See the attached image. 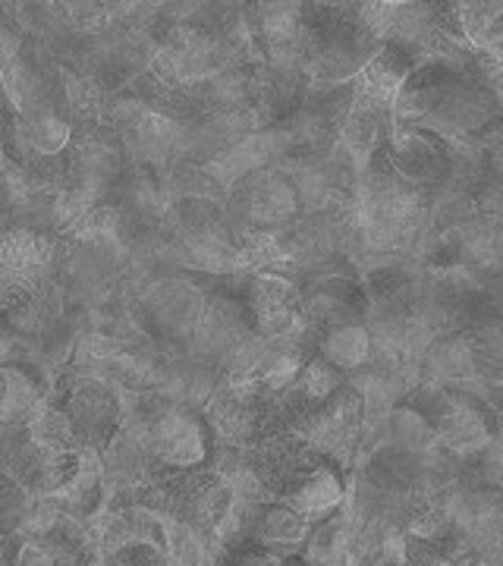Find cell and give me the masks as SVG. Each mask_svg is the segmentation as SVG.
I'll use <instances>...</instances> for the list:
<instances>
[{
	"mask_svg": "<svg viewBox=\"0 0 503 566\" xmlns=\"http://www.w3.org/2000/svg\"><path fill=\"white\" fill-rule=\"evenodd\" d=\"M101 497H104V469H101V457L98 453L82 450L76 475H73L70 485L63 488V491H57L51 501L61 506L66 516H73V520H88V516L98 513Z\"/></svg>",
	"mask_w": 503,
	"mask_h": 566,
	"instance_id": "30bf717a",
	"label": "cell"
},
{
	"mask_svg": "<svg viewBox=\"0 0 503 566\" xmlns=\"http://www.w3.org/2000/svg\"><path fill=\"white\" fill-rule=\"evenodd\" d=\"M363 566H406L400 551V535H390L387 542H381V545L365 557Z\"/></svg>",
	"mask_w": 503,
	"mask_h": 566,
	"instance_id": "d6986e66",
	"label": "cell"
},
{
	"mask_svg": "<svg viewBox=\"0 0 503 566\" xmlns=\"http://www.w3.org/2000/svg\"><path fill=\"white\" fill-rule=\"evenodd\" d=\"M151 463L164 469H199L208 460V424L186 409H161L145 424Z\"/></svg>",
	"mask_w": 503,
	"mask_h": 566,
	"instance_id": "7a4b0ae2",
	"label": "cell"
},
{
	"mask_svg": "<svg viewBox=\"0 0 503 566\" xmlns=\"http://www.w3.org/2000/svg\"><path fill=\"white\" fill-rule=\"evenodd\" d=\"M98 566H167L161 542H120L107 547Z\"/></svg>",
	"mask_w": 503,
	"mask_h": 566,
	"instance_id": "ac0fdd59",
	"label": "cell"
},
{
	"mask_svg": "<svg viewBox=\"0 0 503 566\" xmlns=\"http://www.w3.org/2000/svg\"><path fill=\"white\" fill-rule=\"evenodd\" d=\"M245 315L249 327L262 340H283L302 322L300 290L277 274H255L245 283Z\"/></svg>",
	"mask_w": 503,
	"mask_h": 566,
	"instance_id": "3957f363",
	"label": "cell"
},
{
	"mask_svg": "<svg viewBox=\"0 0 503 566\" xmlns=\"http://www.w3.org/2000/svg\"><path fill=\"white\" fill-rule=\"evenodd\" d=\"M343 494H346V488H343L337 465L331 460H322L300 485L283 494V504L293 506L305 523H322L340 510Z\"/></svg>",
	"mask_w": 503,
	"mask_h": 566,
	"instance_id": "52a82bcc",
	"label": "cell"
},
{
	"mask_svg": "<svg viewBox=\"0 0 503 566\" xmlns=\"http://www.w3.org/2000/svg\"><path fill=\"white\" fill-rule=\"evenodd\" d=\"M3 387H7V381H3V365H0V409H3Z\"/></svg>",
	"mask_w": 503,
	"mask_h": 566,
	"instance_id": "ffe728a7",
	"label": "cell"
},
{
	"mask_svg": "<svg viewBox=\"0 0 503 566\" xmlns=\"http://www.w3.org/2000/svg\"><path fill=\"white\" fill-rule=\"evenodd\" d=\"M242 205H245L249 221L259 227H274L296 214V192L277 174L255 170L249 177V189H242Z\"/></svg>",
	"mask_w": 503,
	"mask_h": 566,
	"instance_id": "9c48e42d",
	"label": "cell"
},
{
	"mask_svg": "<svg viewBox=\"0 0 503 566\" xmlns=\"http://www.w3.org/2000/svg\"><path fill=\"white\" fill-rule=\"evenodd\" d=\"M443 148L425 133H400L394 142V170L406 180H425L441 170Z\"/></svg>",
	"mask_w": 503,
	"mask_h": 566,
	"instance_id": "4fadbf2b",
	"label": "cell"
},
{
	"mask_svg": "<svg viewBox=\"0 0 503 566\" xmlns=\"http://www.w3.org/2000/svg\"><path fill=\"white\" fill-rule=\"evenodd\" d=\"M390 434H394V441H397V447L406 457L428 453L434 447V441H438L434 428H431V422L425 419L419 409H397L390 416Z\"/></svg>",
	"mask_w": 503,
	"mask_h": 566,
	"instance_id": "e0dca14e",
	"label": "cell"
},
{
	"mask_svg": "<svg viewBox=\"0 0 503 566\" xmlns=\"http://www.w3.org/2000/svg\"><path fill=\"white\" fill-rule=\"evenodd\" d=\"M63 416L73 424L80 450L101 453L123 428V397L101 378L82 375L63 394Z\"/></svg>",
	"mask_w": 503,
	"mask_h": 566,
	"instance_id": "6da1fadb",
	"label": "cell"
},
{
	"mask_svg": "<svg viewBox=\"0 0 503 566\" xmlns=\"http://www.w3.org/2000/svg\"><path fill=\"white\" fill-rule=\"evenodd\" d=\"M438 566H457V564H450V560H443V564H438Z\"/></svg>",
	"mask_w": 503,
	"mask_h": 566,
	"instance_id": "44dd1931",
	"label": "cell"
},
{
	"mask_svg": "<svg viewBox=\"0 0 503 566\" xmlns=\"http://www.w3.org/2000/svg\"><path fill=\"white\" fill-rule=\"evenodd\" d=\"M82 453V450H80ZM80 453H63V450H48V447L32 444L20 434L17 444L7 450V463H10V475L13 482L35 497H54L57 491L70 485V479L80 469Z\"/></svg>",
	"mask_w": 503,
	"mask_h": 566,
	"instance_id": "277c9868",
	"label": "cell"
},
{
	"mask_svg": "<svg viewBox=\"0 0 503 566\" xmlns=\"http://www.w3.org/2000/svg\"><path fill=\"white\" fill-rule=\"evenodd\" d=\"M25 438L32 444L48 447V450H63V453H80V441L73 434V424L63 416L61 406H51L41 400V406L25 419Z\"/></svg>",
	"mask_w": 503,
	"mask_h": 566,
	"instance_id": "5bb4252c",
	"label": "cell"
},
{
	"mask_svg": "<svg viewBox=\"0 0 503 566\" xmlns=\"http://www.w3.org/2000/svg\"><path fill=\"white\" fill-rule=\"evenodd\" d=\"M51 255H54V243L48 233L29 230V227L10 230L0 240V277L39 283L51 264Z\"/></svg>",
	"mask_w": 503,
	"mask_h": 566,
	"instance_id": "ba28073f",
	"label": "cell"
},
{
	"mask_svg": "<svg viewBox=\"0 0 503 566\" xmlns=\"http://www.w3.org/2000/svg\"><path fill=\"white\" fill-rule=\"evenodd\" d=\"M425 419L431 422L434 434L443 444L453 447L457 453H482L484 444L491 441V431H494V424L482 412V406L472 397H463V394L441 397L434 412Z\"/></svg>",
	"mask_w": 503,
	"mask_h": 566,
	"instance_id": "8992f818",
	"label": "cell"
},
{
	"mask_svg": "<svg viewBox=\"0 0 503 566\" xmlns=\"http://www.w3.org/2000/svg\"><path fill=\"white\" fill-rule=\"evenodd\" d=\"M365 400L359 390H346L340 387L327 403L312 416V422L305 424L302 438L318 450L324 460H346L353 453V447L359 441V428H363Z\"/></svg>",
	"mask_w": 503,
	"mask_h": 566,
	"instance_id": "5b68a950",
	"label": "cell"
},
{
	"mask_svg": "<svg viewBox=\"0 0 503 566\" xmlns=\"http://www.w3.org/2000/svg\"><path fill=\"white\" fill-rule=\"evenodd\" d=\"M73 139V126L70 120H63L51 111H41V114H25L22 123V142L39 155V158H51V155H61L63 148Z\"/></svg>",
	"mask_w": 503,
	"mask_h": 566,
	"instance_id": "2e32d148",
	"label": "cell"
},
{
	"mask_svg": "<svg viewBox=\"0 0 503 566\" xmlns=\"http://www.w3.org/2000/svg\"><path fill=\"white\" fill-rule=\"evenodd\" d=\"M300 566H308V564H300Z\"/></svg>",
	"mask_w": 503,
	"mask_h": 566,
	"instance_id": "7402d4cb",
	"label": "cell"
},
{
	"mask_svg": "<svg viewBox=\"0 0 503 566\" xmlns=\"http://www.w3.org/2000/svg\"><path fill=\"white\" fill-rule=\"evenodd\" d=\"M318 359L340 371L363 368L371 359V334L359 322L337 324L318 337Z\"/></svg>",
	"mask_w": 503,
	"mask_h": 566,
	"instance_id": "7c38bea8",
	"label": "cell"
},
{
	"mask_svg": "<svg viewBox=\"0 0 503 566\" xmlns=\"http://www.w3.org/2000/svg\"><path fill=\"white\" fill-rule=\"evenodd\" d=\"M305 535H308V523L302 520L293 506L262 504L259 513H255V526H252V538L249 542L283 554V551L302 547Z\"/></svg>",
	"mask_w": 503,
	"mask_h": 566,
	"instance_id": "8fae6325",
	"label": "cell"
},
{
	"mask_svg": "<svg viewBox=\"0 0 503 566\" xmlns=\"http://www.w3.org/2000/svg\"><path fill=\"white\" fill-rule=\"evenodd\" d=\"M305 564L308 566H337L343 557H349V535H346V523L340 516H327L318 526L312 528V535H305Z\"/></svg>",
	"mask_w": 503,
	"mask_h": 566,
	"instance_id": "9a60e30c",
	"label": "cell"
}]
</instances>
